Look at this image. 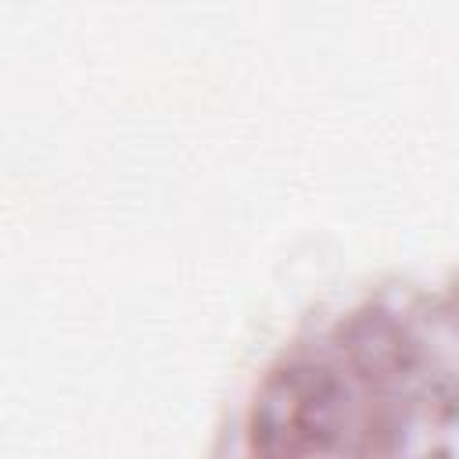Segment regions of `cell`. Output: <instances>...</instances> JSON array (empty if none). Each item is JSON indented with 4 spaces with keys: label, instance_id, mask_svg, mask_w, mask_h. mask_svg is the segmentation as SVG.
Listing matches in <instances>:
<instances>
[{
    "label": "cell",
    "instance_id": "6da1fadb",
    "mask_svg": "<svg viewBox=\"0 0 459 459\" xmlns=\"http://www.w3.org/2000/svg\"><path fill=\"white\" fill-rule=\"evenodd\" d=\"M452 319L427 294L355 305L269 369L251 448L269 455L409 452L452 427Z\"/></svg>",
    "mask_w": 459,
    "mask_h": 459
}]
</instances>
